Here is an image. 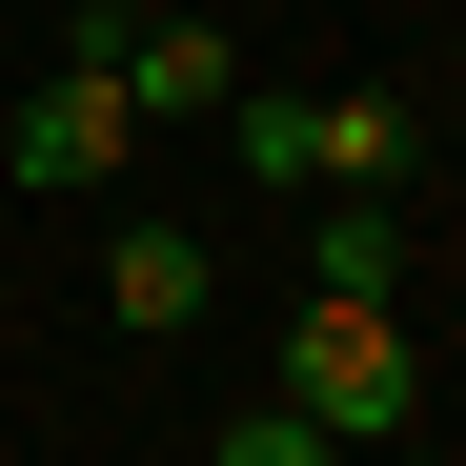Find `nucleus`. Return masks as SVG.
<instances>
[{"label":"nucleus","instance_id":"1","mask_svg":"<svg viewBox=\"0 0 466 466\" xmlns=\"http://www.w3.org/2000/svg\"><path fill=\"white\" fill-rule=\"evenodd\" d=\"M122 163H142V102H122V61H102V41H61L41 82L0 102V183H21V203H102Z\"/></svg>","mask_w":466,"mask_h":466},{"label":"nucleus","instance_id":"9","mask_svg":"<svg viewBox=\"0 0 466 466\" xmlns=\"http://www.w3.org/2000/svg\"><path fill=\"white\" fill-rule=\"evenodd\" d=\"M82 21H102V41H122V21H142V0H82Z\"/></svg>","mask_w":466,"mask_h":466},{"label":"nucleus","instance_id":"3","mask_svg":"<svg viewBox=\"0 0 466 466\" xmlns=\"http://www.w3.org/2000/svg\"><path fill=\"white\" fill-rule=\"evenodd\" d=\"M203 304H223V244H203V223H122V244H102V325H142V345H183Z\"/></svg>","mask_w":466,"mask_h":466},{"label":"nucleus","instance_id":"5","mask_svg":"<svg viewBox=\"0 0 466 466\" xmlns=\"http://www.w3.org/2000/svg\"><path fill=\"white\" fill-rule=\"evenodd\" d=\"M304 183L406 203V183H426V122H406V102H304Z\"/></svg>","mask_w":466,"mask_h":466},{"label":"nucleus","instance_id":"8","mask_svg":"<svg viewBox=\"0 0 466 466\" xmlns=\"http://www.w3.org/2000/svg\"><path fill=\"white\" fill-rule=\"evenodd\" d=\"M223 466H345V446L304 426V406H223Z\"/></svg>","mask_w":466,"mask_h":466},{"label":"nucleus","instance_id":"7","mask_svg":"<svg viewBox=\"0 0 466 466\" xmlns=\"http://www.w3.org/2000/svg\"><path fill=\"white\" fill-rule=\"evenodd\" d=\"M223 142H244V183H304V102L284 82H223Z\"/></svg>","mask_w":466,"mask_h":466},{"label":"nucleus","instance_id":"6","mask_svg":"<svg viewBox=\"0 0 466 466\" xmlns=\"http://www.w3.org/2000/svg\"><path fill=\"white\" fill-rule=\"evenodd\" d=\"M385 284H406V203H325V223H304V304H385Z\"/></svg>","mask_w":466,"mask_h":466},{"label":"nucleus","instance_id":"4","mask_svg":"<svg viewBox=\"0 0 466 466\" xmlns=\"http://www.w3.org/2000/svg\"><path fill=\"white\" fill-rule=\"evenodd\" d=\"M102 61H122V102H142V122H223V82H244V61H223V21H183V0H142Z\"/></svg>","mask_w":466,"mask_h":466},{"label":"nucleus","instance_id":"2","mask_svg":"<svg viewBox=\"0 0 466 466\" xmlns=\"http://www.w3.org/2000/svg\"><path fill=\"white\" fill-rule=\"evenodd\" d=\"M264 406H304L325 446H406V426H426V365H406V325H385V304H304Z\"/></svg>","mask_w":466,"mask_h":466}]
</instances>
